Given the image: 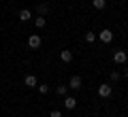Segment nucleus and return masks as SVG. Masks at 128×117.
Listing matches in <instances>:
<instances>
[{"label":"nucleus","instance_id":"nucleus-13","mask_svg":"<svg viewBox=\"0 0 128 117\" xmlns=\"http://www.w3.org/2000/svg\"><path fill=\"white\" fill-rule=\"evenodd\" d=\"M47 13H49V6H47V4H38V15H43V17H45Z\"/></svg>","mask_w":128,"mask_h":117},{"label":"nucleus","instance_id":"nucleus-15","mask_svg":"<svg viewBox=\"0 0 128 117\" xmlns=\"http://www.w3.org/2000/svg\"><path fill=\"white\" fill-rule=\"evenodd\" d=\"M41 94H49V85H36Z\"/></svg>","mask_w":128,"mask_h":117},{"label":"nucleus","instance_id":"nucleus-17","mask_svg":"<svg viewBox=\"0 0 128 117\" xmlns=\"http://www.w3.org/2000/svg\"><path fill=\"white\" fill-rule=\"evenodd\" d=\"M49 117H62V113H60V111H51Z\"/></svg>","mask_w":128,"mask_h":117},{"label":"nucleus","instance_id":"nucleus-6","mask_svg":"<svg viewBox=\"0 0 128 117\" xmlns=\"http://www.w3.org/2000/svg\"><path fill=\"white\" fill-rule=\"evenodd\" d=\"M68 87H70V90H81V77L73 75V77H70V81H68Z\"/></svg>","mask_w":128,"mask_h":117},{"label":"nucleus","instance_id":"nucleus-10","mask_svg":"<svg viewBox=\"0 0 128 117\" xmlns=\"http://www.w3.org/2000/svg\"><path fill=\"white\" fill-rule=\"evenodd\" d=\"M19 19H22V21H28V19H32V13L28 9H22L19 11Z\"/></svg>","mask_w":128,"mask_h":117},{"label":"nucleus","instance_id":"nucleus-3","mask_svg":"<svg viewBox=\"0 0 128 117\" xmlns=\"http://www.w3.org/2000/svg\"><path fill=\"white\" fill-rule=\"evenodd\" d=\"M111 92H113V87H111L109 83H102V85H98V96H100V98H109Z\"/></svg>","mask_w":128,"mask_h":117},{"label":"nucleus","instance_id":"nucleus-12","mask_svg":"<svg viewBox=\"0 0 128 117\" xmlns=\"http://www.w3.org/2000/svg\"><path fill=\"white\" fill-rule=\"evenodd\" d=\"M94 41H96V32H92V30L86 32V43H94Z\"/></svg>","mask_w":128,"mask_h":117},{"label":"nucleus","instance_id":"nucleus-16","mask_svg":"<svg viewBox=\"0 0 128 117\" xmlns=\"http://www.w3.org/2000/svg\"><path fill=\"white\" fill-rule=\"evenodd\" d=\"M120 77H122V75H120L118 70H113V72H111V81H120Z\"/></svg>","mask_w":128,"mask_h":117},{"label":"nucleus","instance_id":"nucleus-7","mask_svg":"<svg viewBox=\"0 0 128 117\" xmlns=\"http://www.w3.org/2000/svg\"><path fill=\"white\" fill-rule=\"evenodd\" d=\"M60 60H62L64 64H70V62H73V51L62 49V51H60Z\"/></svg>","mask_w":128,"mask_h":117},{"label":"nucleus","instance_id":"nucleus-14","mask_svg":"<svg viewBox=\"0 0 128 117\" xmlns=\"http://www.w3.org/2000/svg\"><path fill=\"white\" fill-rule=\"evenodd\" d=\"M58 96H66V92H68V85H58Z\"/></svg>","mask_w":128,"mask_h":117},{"label":"nucleus","instance_id":"nucleus-11","mask_svg":"<svg viewBox=\"0 0 128 117\" xmlns=\"http://www.w3.org/2000/svg\"><path fill=\"white\" fill-rule=\"evenodd\" d=\"M92 4H94V9H105L107 0H92Z\"/></svg>","mask_w":128,"mask_h":117},{"label":"nucleus","instance_id":"nucleus-4","mask_svg":"<svg viewBox=\"0 0 128 117\" xmlns=\"http://www.w3.org/2000/svg\"><path fill=\"white\" fill-rule=\"evenodd\" d=\"M41 36L38 34H32L30 38H28V47H30V49H38V47H41Z\"/></svg>","mask_w":128,"mask_h":117},{"label":"nucleus","instance_id":"nucleus-9","mask_svg":"<svg viewBox=\"0 0 128 117\" xmlns=\"http://www.w3.org/2000/svg\"><path fill=\"white\" fill-rule=\"evenodd\" d=\"M34 26H36V28H45L47 26V19L43 17V15H38V17H34Z\"/></svg>","mask_w":128,"mask_h":117},{"label":"nucleus","instance_id":"nucleus-5","mask_svg":"<svg viewBox=\"0 0 128 117\" xmlns=\"http://www.w3.org/2000/svg\"><path fill=\"white\" fill-rule=\"evenodd\" d=\"M75 107H77V98H75V96H64V109L73 111Z\"/></svg>","mask_w":128,"mask_h":117},{"label":"nucleus","instance_id":"nucleus-18","mask_svg":"<svg viewBox=\"0 0 128 117\" xmlns=\"http://www.w3.org/2000/svg\"><path fill=\"white\" fill-rule=\"evenodd\" d=\"M126 79H128V70H126Z\"/></svg>","mask_w":128,"mask_h":117},{"label":"nucleus","instance_id":"nucleus-2","mask_svg":"<svg viewBox=\"0 0 128 117\" xmlns=\"http://www.w3.org/2000/svg\"><path fill=\"white\" fill-rule=\"evenodd\" d=\"M113 62H115V64H126V62H128V53H126L124 49H118V51L113 53Z\"/></svg>","mask_w":128,"mask_h":117},{"label":"nucleus","instance_id":"nucleus-8","mask_svg":"<svg viewBox=\"0 0 128 117\" xmlns=\"http://www.w3.org/2000/svg\"><path fill=\"white\" fill-rule=\"evenodd\" d=\"M24 85H26V87H36V85H38L36 77H34V75H28L26 79H24Z\"/></svg>","mask_w":128,"mask_h":117},{"label":"nucleus","instance_id":"nucleus-1","mask_svg":"<svg viewBox=\"0 0 128 117\" xmlns=\"http://www.w3.org/2000/svg\"><path fill=\"white\" fill-rule=\"evenodd\" d=\"M96 38H98V41H102V43L107 45V43H111V41H113V32H111L109 28H105V30H100L98 34H96Z\"/></svg>","mask_w":128,"mask_h":117}]
</instances>
